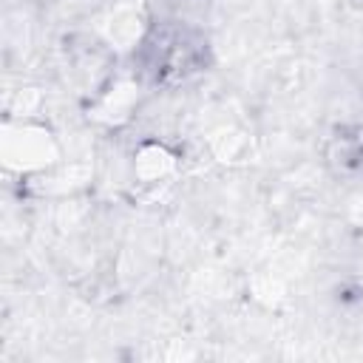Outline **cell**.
Wrapping results in <instances>:
<instances>
[{
  "instance_id": "obj_1",
  "label": "cell",
  "mask_w": 363,
  "mask_h": 363,
  "mask_svg": "<svg viewBox=\"0 0 363 363\" xmlns=\"http://www.w3.org/2000/svg\"><path fill=\"white\" fill-rule=\"evenodd\" d=\"M20 133H23V139H14V136L6 139V156H9L6 162L9 164H17L20 170H31V167H48L57 159V145L45 128L23 122Z\"/></svg>"
},
{
  "instance_id": "obj_2",
  "label": "cell",
  "mask_w": 363,
  "mask_h": 363,
  "mask_svg": "<svg viewBox=\"0 0 363 363\" xmlns=\"http://www.w3.org/2000/svg\"><path fill=\"white\" fill-rule=\"evenodd\" d=\"M179 156L164 142H142L133 153V173L142 184H159L176 167Z\"/></svg>"
}]
</instances>
